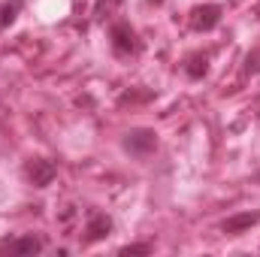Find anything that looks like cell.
I'll return each instance as SVG.
<instances>
[{"instance_id": "obj_1", "label": "cell", "mask_w": 260, "mask_h": 257, "mask_svg": "<svg viewBox=\"0 0 260 257\" xmlns=\"http://www.w3.org/2000/svg\"><path fill=\"white\" fill-rule=\"evenodd\" d=\"M24 173H27V179H30V185H34V188H46V185H52V182H55L58 167H55L52 160H46V157H30V160H27V167H24Z\"/></svg>"}, {"instance_id": "obj_2", "label": "cell", "mask_w": 260, "mask_h": 257, "mask_svg": "<svg viewBox=\"0 0 260 257\" xmlns=\"http://www.w3.org/2000/svg\"><path fill=\"white\" fill-rule=\"evenodd\" d=\"M124 148L133 151V154H148V151H154L157 148V133L148 127H136L130 130L127 136H124Z\"/></svg>"}, {"instance_id": "obj_3", "label": "cell", "mask_w": 260, "mask_h": 257, "mask_svg": "<svg viewBox=\"0 0 260 257\" xmlns=\"http://www.w3.org/2000/svg\"><path fill=\"white\" fill-rule=\"evenodd\" d=\"M109 230H112V218L109 215H103V212H91V218H88V227H85V242H100V239H106L109 236Z\"/></svg>"}, {"instance_id": "obj_4", "label": "cell", "mask_w": 260, "mask_h": 257, "mask_svg": "<svg viewBox=\"0 0 260 257\" xmlns=\"http://www.w3.org/2000/svg\"><path fill=\"white\" fill-rule=\"evenodd\" d=\"M218 21H221V6H215V3L197 6L194 12H191V24H194L197 30H212Z\"/></svg>"}, {"instance_id": "obj_5", "label": "cell", "mask_w": 260, "mask_h": 257, "mask_svg": "<svg viewBox=\"0 0 260 257\" xmlns=\"http://www.w3.org/2000/svg\"><path fill=\"white\" fill-rule=\"evenodd\" d=\"M112 49H115L118 55L136 52V34L130 30L127 24H112Z\"/></svg>"}, {"instance_id": "obj_6", "label": "cell", "mask_w": 260, "mask_h": 257, "mask_svg": "<svg viewBox=\"0 0 260 257\" xmlns=\"http://www.w3.org/2000/svg\"><path fill=\"white\" fill-rule=\"evenodd\" d=\"M257 221H260V215H254V212H245V215H233V218H227V221L221 224V230H224V233H230V236H236V233L251 230Z\"/></svg>"}, {"instance_id": "obj_7", "label": "cell", "mask_w": 260, "mask_h": 257, "mask_svg": "<svg viewBox=\"0 0 260 257\" xmlns=\"http://www.w3.org/2000/svg\"><path fill=\"white\" fill-rule=\"evenodd\" d=\"M3 248L18 251V254H37V251H43V242L37 236H21V239H6Z\"/></svg>"}, {"instance_id": "obj_8", "label": "cell", "mask_w": 260, "mask_h": 257, "mask_svg": "<svg viewBox=\"0 0 260 257\" xmlns=\"http://www.w3.org/2000/svg\"><path fill=\"white\" fill-rule=\"evenodd\" d=\"M18 9H21V0H9V3H3V6H0V30H6V27L15 21Z\"/></svg>"}, {"instance_id": "obj_9", "label": "cell", "mask_w": 260, "mask_h": 257, "mask_svg": "<svg viewBox=\"0 0 260 257\" xmlns=\"http://www.w3.org/2000/svg\"><path fill=\"white\" fill-rule=\"evenodd\" d=\"M185 70H188V76H191V79H203V76H206V70H209V58H206V55H194V58L188 61Z\"/></svg>"}, {"instance_id": "obj_10", "label": "cell", "mask_w": 260, "mask_h": 257, "mask_svg": "<svg viewBox=\"0 0 260 257\" xmlns=\"http://www.w3.org/2000/svg\"><path fill=\"white\" fill-rule=\"evenodd\" d=\"M148 251H151L148 245H124L121 248V254H148Z\"/></svg>"}, {"instance_id": "obj_11", "label": "cell", "mask_w": 260, "mask_h": 257, "mask_svg": "<svg viewBox=\"0 0 260 257\" xmlns=\"http://www.w3.org/2000/svg\"><path fill=\"white\" fill-rule=\"evenodd\" d=\"M151 3H160V0H151Z\"/></svg>"}]
</instances>
